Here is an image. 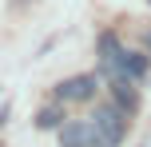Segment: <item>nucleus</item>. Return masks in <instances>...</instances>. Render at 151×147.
<instances>
[{
  "mask_svg": "<svg viewBox=\"0 0 151 147\" xmlns=\"http://www.w3.org/2000/svg\"><path fill=\"white\" fill-rule=\"evenodd\" d=\"M91 131H96V147H119L123 131H127V119H123L119 108L104 103V108H96V115H91Z\"/></svg>",
  "mask_w": 151,
  "mask_h": 147,
  "instance_id": "1",
  "label": "nucleus"
},
{
  "mask_svg": "<svg viewBox=\"0 0 151 147\" xmlns=\"http://www.w3.org/2000/svg\"><path fill=\"white\" fill-rule=\"evenodd\" d=\"M96 76H72L64 80L60 87H56V95H60V103H88L91 95H96Z\"/></svg>",
  "mask_w": 151,
  "mask_h": 147,
  "instance_id": "2",
  "label": "nucleus"
},
{
  "mask_svg": "<svg viewBox=\"0 0 151 147\" xmlns=\"http://www.w3.org/2000/svg\"><path fill=\"white\" fill-rule=\"evenodd\" d=\"M60 147H96L91 119H68V123L60 127Z\"/></svg>",
  "mask_w": 151,
  "mask_h": 147,
  "instance_id": "3",
  "label": "nucleus"
},
{
  "mask_svg": "<svg viewBox=\"0 0 151 147\" xmlns=\"http://www.w3.org/2000/svg\"><path fill=\"white\" fill-rule=\"evenodd\" d=\"M99 64H104V72L111 80H119V64H123V48H119V40L107 32V36H99Z\"/></svg>",
  "mask_w": 151,
  "mask_h": 147,
  "instance_id": "4",
  "label": "nucleus"
},
{
  "mask_svg": "<svg viewBox=\"0 0 151 147\" xmlns=\"http://www.w3.org/2000/svg\"><path fill=\"white\" fill-rule=\"evenodd\" d=\"M147 76V56H135V52H123V64H119V80H143Z\"/></svg>",
  "mask_w": 151,
  "mask_h": 147,
  "instance_id": "5",
  "label": "nucleus"
},
{
  "mask_svg": "<svg viewBox=\"0 0 151 147\" xmlns=\"http://www.w3.org/2000/svg\"><path fill=\"white\" fill-rule=\"evenodd\" d=\"M36 127H40V131H60V127H64V108H44L36 115Z\"/></svg>",
  "mask_w": 151,
  "mask_h": 147,
  "instance_id": "6",
  "label": "nucleus"
},
{
  "mask_svg": "<svg viewBox=\"0 0 151 147\" xmlns=\"http://www.w3.org/2000/svg\"><path fill=\"white\" fill-rule=\"evenodd\" d=\"M111 92H115V100H119V108H135V87H131V80H111Z\"/></svg>",
  "mask_w": 151,
  "mask_h": 147,
  "instance_id": "7",
  "label": "nucleus"
},
{
  "mask_svg": "<svg viewBox=\"0 0 151 147\" xmlns=\"http://www.w3.org/2000/svg\"><path fill=\"white\" fill-rule=\"evenodd\" d=\"M4 119H8V108H0V127H4Z\"/></svg>",
  "mask_w": 151,
  "mask_h": 147,
  "instance_id": "8",
  "label": "nucleus"
},
{
  "mask_svg": "<svg viewBox=\"0 0 151 147\" xmlns=\"http://www.w3.org/2000/svg\"><path fill=\"white\" fill-rule=\"evenodd\" d=\"M143 44H147V52H151V32H147V36H143Z\"/></svg>",
  "mask_w": 151,
  "mask_h": 147,
  "instance_id": "9",
  "label": "nucleus"
}]
</instances>
